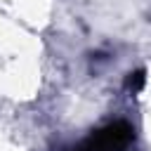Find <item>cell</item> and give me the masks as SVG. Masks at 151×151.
I'll return each instance as SVG.
<instances>
[{
	"mask_svg": "<svg viewBox=\"0 0 151 151\" xmlns=\"http://www.w3.org/2000/svg\"><path fill=\"white\" fill-rule=\"evenodd\" d=\"M132 137H134V130L127 123H111L97 134H92L90 139H85L73 151H123L127 149Z\"/></svg>",
	"mask_w": 151,
	"mask_h": 151,
	"instance_id": "1",
	"label": "cell"
},
{
	"mask_svg": "<svg viewBox=\"0 0 151 151\" xmlns=\"http://www.w3.org/2000/svg\"><path fill=\"white\" fill-rule=\"evenodd\" d=\"M142 83H144V73L142 71H137V73H130V78H127V90H139L142 87Z\"/></svg>",
	"mask_w": 151,
	"mask_h": 151,
	"instance_id": "2",
	"label": "cell"
}]
</instances>
